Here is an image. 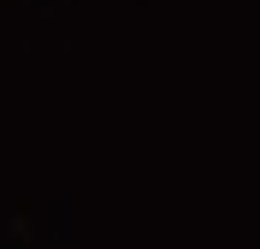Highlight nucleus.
I'll return each instance as SVG.
<instances>
[]
</instances>
